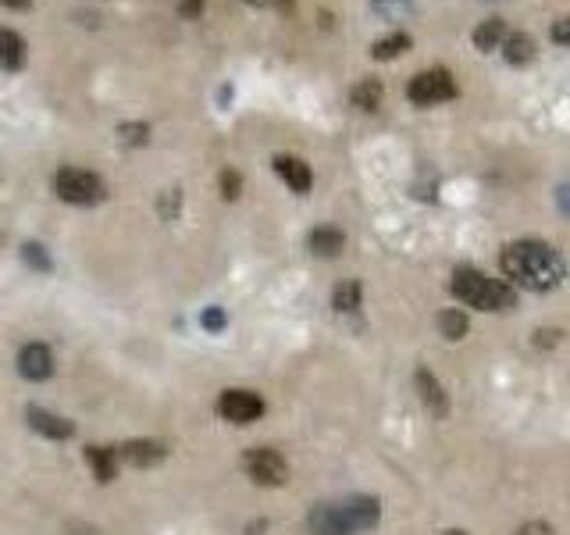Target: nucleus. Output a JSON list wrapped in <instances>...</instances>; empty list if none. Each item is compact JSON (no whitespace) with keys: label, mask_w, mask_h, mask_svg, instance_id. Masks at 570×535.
<instances>
[{"label":"nucleus","mask_w":570,"mask_h":535,"mask_svg":"<svg viewBox=\"0 0 570 535\" xmlns=\"http://www.w3.org/2000/svg\"><path fill=\"white\" fill-rule=\"evenodd\" d=\"M25 261H29V265H39L43 271L50 268V261L43 258V247H32V243H25Z\"/></svg>","instance_id":"27"},{"label":"nucleus","mask_w":570,"mask_h":535,"mask_svg":"<svg viewBox=\"0 0 570 535\" xmlns=\"http://www.w3.org/2000/svg\"><path fill=\"white\" fill-rule=\"evenodd\" d=\"M86 461H89V468H93V475L100 482H111L114 471H118V450H111V446H89Z\"/></svg>","instance_id":"17"},{"label":"nucleus","mask_w":570,"mask_h":535,"mask_svg":"<svg viewBox=\"0 0 570 535\" xmlns=\"http://www.w3.org/2000/svg\"><path fill=\"white\" fill-rule=\"evenodd\" d=\"M471 39H474V47L485 50V54L496 50V47H503V39H507V21H503V18H485V21L474 29Z\"/></svg>","instance_id":"15"},{"label":"nucleus","mask_w":570,"mask_h":535,"mask_svg":"<svg viewBox=\"0 0 570 535\" xmlns=\"http://www.w3.org/2000/svg\"><path fill=\"white\" fill-rule=\"evenodd\" d=\"M54 190L64 204H75V208H93L104 200V179L86 168H61L54 175Z\"/></svg>","instance_id":"4"},{"label":"nucleus","mask_w":570,"mask_h":535,"mask_svg":"<svg viewBox=\"0 0 570 535\" xmlns=\"http://www.w3.org/2000/svg\"><path fill=\"white\" fill-rule=\"evenodd\" d=\"M342 247H346V236H342V229H335V225H317V229L310 233V251H314L317 258H339Z\"/></svg>","instance_id":"13"},{"label":"nucleus","mask_w":570,"mask_h":535,"mask_svg":"<svg viewBox=\"0 0 570 535\" xmlns=\"http://www.w3.org/2000/svg\"><path fill=\"white\" fill-rule=\"evenodd\" d=\"M353 104L360 107V111H378V104H381V82L378 79H360V86H353Z\"/></svg>","instance_id":"19"},{"label":"nucleus","mask_w":570,"mask_h":535,"mask_svg":"<svg viewBox=\"0 0 570 535\" xmlns=\"http://www.w3.org/2000/svg\"><path fill=\"white\" fill-rule=\"evenodd\" d=\"M503 57H507L510 64H528V61L535 57V39H532L528 32H507V39H503Z\"/></svg>","instance_id":"16"},{"label":"nucleus","mask_w":570,"mask_h":535,"mask_svg":"<svg viewBox=\"0 0 570 535\" xmlns=\"http://www.w3.org/2000/svg\"><path fill=\"white\" fill-rule=\"evenodd\" d=\"M239 190H243V179H239L232 168H225V172H222V197H225V200H236Z\"/></svg>","instance_id":"25"},{"label":"nucleus","mask_w":570,"mask_h":535,"mask_svg":"<svg viewBox=\"0 0 570 535\" xmlns=\"http://www.w3.org/2000/svg\"><path fill=\"white\" fill-rule=\"evenodd\" d=\"M453 296L460 303H467L474 310H489V314L492 310H510L517 303L510 282H499V278H492V275H485L478 268H457V275H453Z\"/></svg>","instance_id":"3"},{"label":"nucleus","mask_w":570,"mask_h":535,"mask_svg":"<svg viewBox=\"0 0 570 535\" xmlns=\"http://www.w3.org/2000/svg\"><path fill=\"white\" fill-rule=\"evenodd\" d=\"M243 468H247V475H250L257 486H282L285 479H289L285 457L279 450H272V446H254V450H247Z\"/></svg>","instance_id":"6"},{"label":"nucleus","mask_w":570,"mask_h":535,"mask_svg":"<svg viewBox=\"0 0 570 535\" xmlns=\"http://www.w3.org/2000/svg\"><path fill=\"white\" fill-rule=\"evenodd\" d=\"M378 500L374 497H353L339 504H317L306 518L314 535H360L378 525Z\"/></svg>","instance_id":"2"},{"label":"nucleus","mask_w":570,"mask_h":535,"mask_svg":"<svg viewBox=\"0 0 570 535\" xmlns=\"http://www.w3.org/2000/svg\"><path fill=\"white\" fill-rule=\"evenodd\" d=\"M118 457L129 461V464H136V468H150V464H157L164 457V446L154 443V439H132V443H125L118 450Z\"/></svg>","instance_id":"12"},{"label":"nucleus","mask_w":570,"mask_h":535,"mask_svg":"<svg viewBox=\"0 0 570 535\" xmlns=\"http://www.w3.org/2000/svg\"><path fill=\"white\" fill-rule=\"evenodd\" d=\"M360 296H364L360 282H356V278H346V282H339V285H335L331 303H335V310L349 314V310H356V307H360Z\"/></svg>","instance_id":"18"},{"label":"nucleus","mask_w":570,"mask_h":535,"mask_svg":"<svg viewBox=\"0 0 570 535\" xmlns=\"http://www.w3.org/2000/svg\"><path fill=\"white\" fill-rule=\"evenodd\" d=\"M275 172L282 175L285 186H289L292 193H310V186H314L310 165H306V161H299V157H289V154H279V157H275Z\"/></svg>","instance_id":"10"},{"label":"nucleus","mask_w":570,"mask_h":535,"mask_svg":"<svg viewBox=\"0 0 570 535\" xmlns=\"http://www.w3.org/2000/svg\"><path fill=\"white\" fill-rule=\"evenodd\" d=\"M549 36L557 39V43H564V47H570V18H560L553 29H549Z\"/></svg>","instance_id":"26"},{"label":"nucleus","mask_w":570,"mask_h":535,"mask_svg":"<svg viewBox=\"0 0 570 535\" xmlns=\"http://www.w3.org/2000/svg\"><path fill=\"white\" fill-rule=\"evenodd\" d=\"M407 97H410V104H417V107L442 104V100H453V97H457V82H453V75H449L446 68H432V72H421V75L410 79Z\"/></svg>","instance_id":"5"},{"label":"nucleus","mask_w":570,"mask_h":535,"mask_svg":"<svg viewBox=\"0 0 570 535\" xmlns=\"http://www.w3.org/2000/svg\"><path fill=\"white\" fill-rule=\"evenodd\" d=\"M118 140L125 147H147L150 143V125L147 122H122L118 125Z\"/></svg>","instance_id":"22"},{"label":"nucleus","mask_w":570,"mask_h":535,"mask_svg":"<svg viewBox=\"0 0 570 535\" xmlns=\"http://www.w3.org/2000/svg\"><path fill=\"white\" fill-rule=\"evenodd\" d=\"M414 382H417V393H421V400L428 403V411H432L435 418H446V414H449V396H446L442 382H439L428 368H417Z\"/></svg>","instance_id":"9"},{"label":"nucleus","mask_w":570,"mask_h":535,"mask_svg":"<svg viewBox=\"0 0 570 535\" xmlns=\"http://www.w3.org/2000/svg\"><path fill=\"white\" fill-rule=\"evenodd\" d=\"M521 535H553V529H549L546 522H535V525H524Z\"/></svg>","instance_id":"31"},{"label":"nucleus","mask_w":570,"mask_h":535,"mask_svg":"<svg viewBox=\"0 0 570 535\" xmlns=\"http://www.w3.org/2000/svg\"><path fill=\"white\" fill-rule=\"evenodd\" d=\"M560 200H564V208H567V211H570V186H567V190H564V193H560Z\"/></svg>","instance_id":"33"},{"label":"nucleus","mask_w":570,"mask_h":535,"mask_svg":"<svg viewBox=\"0 0 570 535\" xmlns=\"http://www.w3.org/2000/svg\"><path fill=\"white\" fill-rule=\"evenodd\" d=\"M18 371H21V378H29V382L50 378V375H54V353H50V346H43V343L21 346V353H18Z\"/></svg>","instance_id":"8"},{"label":"nucleus","mask_w":570,"mask_h":535,"mask_svg":"<svg viewBox=\"0 0 570 535\" xmlns=\"http://www.w3.org/2000/svg\"><path fill=\"white\" fill-rule=\"evenodd\" d=\"M204 325H207V328H222V325H225V314H222L218 307H211V310L204 314Z\"/></svg>","instance_id":"29"},{"label":"nucleus","mask_w":570,"mask_h":535,"mask_svg":"<svg viewBox=\"0 0 570 535\" xmlns=\"http://www.w3.org/2000/svg\"><path fill=\"white\" fill-rule=\"evenodd\" d=\"M218 414L232 425H250L264 414V400L250 389H225L222 400H218Z\"/></svg>","instance_id":"7"},{"label":"nucleus","mask_w":570,"mask_h":535,"mask_svg":"<svg viewBox=\"0 0 570 535\" xmlns=\"http://www.w3.org/2000/svg\"><path fill=\"white\" fill-rule=\"evenodd\" d=\"M439 325H442L446 339H464L467 335V314H460V310H446L439 318Z\"/></svg>","instance_id":"23"},{"label":"nucleus","mask_w":570,"mask_h":535,"mask_svg":"<svg viewBox=\"0 0 570 535\" xmlns=\"http://www.w3.org/2000/svg\"><path fill=\"white\" fill-rule=\"evenodd\" d=\"M29 425H32L39 436H46V439H68V436L75 432L71 421L50 414V411H43V407H29Z\"/></svg>","instance_id":"11"},{"label":"nucleus","mask_w":570,"mask_h":535,"mask_svg":"<svg viewBox=\"0 0 570 535\" xmlns=\"http://www.w3.org/2000/svg\"><path fill=\"white\" fill-rule=\"evenodd\" d=\"M446 535H467V532H446Z\"/></svg>","instance_id":"34"},{"label":"nucleus","mask_w":570,"mask_h":535,"mask_svg":"<svg viewBox=\"0 0 570 535\" xmlns=\"http://www.w3.org/2000/svg\"><path fill=\"white\" fill-rule=\"evenodd\" d=\"M7 11H29L32 7V0H0Z\"/></svg>","instance_id":"32"},{"label":"nucleus","mask_w":570,"mask_h":535,"mask_svg":"<svg viewBox=\"0 0 570 535\" xmlns=\"http://www.w3.org/2000/svg\"><path fill=\"white\" fill-rule=\"evenodd\" d=\"M204 11V0H179V14L182 18H200Z\"/></svg>","instance_id":"28"},{"label":"nucleus","mask_w":570,"mask_h":535,"mask_svg":"<svg viewBox=\"0 0 570 535\" xmlns=\"http://www.w3.org/2000/svg\"><path fill=\"white\" fill-rule=\"evenodd\" d=\"M403 50H410V36H407V32H392V36H385V39H378V43L371 47L374 61H392V57H399Z\"/></svg>","instance_id":"20"},{"label":"nucleus","mask_w":570,"mask_h":535,"mask_svg":"<svg viewBox=\"0 0 570 535\" xmlns=\"http://www.w3.org/2000/svg\"><path fill=\"white\" fill-rule=\"evenodd\" d=\"M179 211H182V190H175V186H172V190H164V193H161V218H164V222H172Z\"/></svg>","instance_id":"24"},{"label":"nucleus","mask_w":570,"mask_h":535,"mask_svg":"<svg viewBox=\"0 0 570 535\" xmlns=\"http://www.w3.org/2000/svg\"><path fill=\"white\" fill-rule=\"evenodd\" d=\"M371 11L378 18H389V21H403L414 14V4L410 0H371Z\"/></svg>","instance_id":"21"},{"label":"nucleus","mask_w":570,"mask_h":535,"mask_svg":"<svg viewBox=\"0 0 570 535\" xmlns=\"http://www.w3.org/2000/svg\"><path fill=\"white\" fill-rule=\"evenodd\" d=\"M499 265H503V275L510 282H517L524 289H535V293L557 289L564 282V275H567L564 258L549 243H542V240H517V243H510L503 251Z\"/></svg>","instance_id":"1"},{"label":"nucleus","mask_w":570,"mask_h":535,"mask_svg":"<svg viewBox=\"0 0 570 535\" xmlns=\"http://www.w3.org/2000/svg\"><path fill=\"white\" fill-rule=\"evenodd\" d=\"M243 4H250V7H282V11L292 7V0H243Z\"/></svg>","instance_id":"30"},{"label":"nucleus","mask_w":570,"mask_h":535,"mask_svg":"<svg viewBox=\"0 0 570 535\" xmlns=\"http://www.w3.org/2000/svg\"><path fill=\"white\" fill-rule=\"evenodd\" d=\"M25 64V39L14 29H0V68L18 72Z\"/></svg>","instance_id":"14"}]
</instances>
